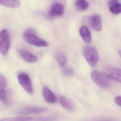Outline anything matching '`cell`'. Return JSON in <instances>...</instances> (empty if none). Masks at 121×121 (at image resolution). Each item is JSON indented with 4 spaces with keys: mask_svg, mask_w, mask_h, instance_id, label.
<instances>
[{
    "mask_svg": "<svg viewBox=\"0 0 121 121\" xmlns=\"http://www.w3.org/2000/svg\"><path fill=\"white\" fill-rule=\"evenodd\" d=\"M118 0H110L109 1V5H111L112 4H113V3H115L117 2H118Z\"/></svg>",
    "mask_w": 121,
    "mask_h": 121,
    "instance_id": "22",
    "label": "cell"
},
{
    "mask_svg": "<svg viewBox=\"0 0 121 121\" xmlns=\"http://www.w3.org/2000/svg\"><path fill=\"white\" fill-rule=\"evenodd\" d=\"M19 55L25 61L30 63H34L38 61L36 56L22 49L18 50Z\"/></svg>",
    "mask_w": 121,
    "mask_h": 121,
    "instance_id": "9",
    "label": "cell"
},
{
    "mask_svg": "<svg viewBox=\"0 0 121 121\" xmlns=\"http://www.w3.org/2000/svg\"><path fill=\"white\" fill-rule=\"evenodd\" d=\"M90 23L92 28L95 31H99L102 29V20L99 15H95L92 16L90 19Z\"/></svg>",
    "mask_w": 121,
    "mask_h": 121,
    "instance_id": "12",
    "label": "cell"
},
{
    "mask_svg": "<svg viewBox=\"0 0 121 121\" xmlns=\"http://www.w3.org/2000/svg\"><path fill=\"white\" fill-rule=\"evenodd\" d=\"M64 8L63 5L59 3L53 4L49 12V15L52 17H61L63 14Z\"/></svg>",
    "mask_w": 121,
    "mask_h": 121,
    "instance_id": "8",
    "label": "cell"
},
{
    "mask_svg": "<svg viewBox=\"0 0 121 121\" xmlns=\"http://www.w3.org/2000/svg\"><path fill=\"white\" fill-rule=\"evenodd\" d=\"M60 102L62 106L65 109L72 110L74 109L73 103L67 98L64 97H61L60 98Z\"/></svg>",
    "mask_w": 121,
    "mask_h": 121,
    "instance_id": "16",
    "label": "cell"
},
{
    "mask_svg": "<svg viewBox=\"0 0 121 121\" xmlns=\"http://www.w3.org/2000/svg\"><path fill=\"white\" fill-rule=\"evenodd\" d=\"M56 59L61 67H65L66 63V58L64 54L61 53L57 54L56 56Z\"/></svg>",
    "mask_w": 121,
    "mask_h": 121,
    "instance_id": "19",
    "label": "cell"
},
{
    "mask_svg": "<svg viewBox=\"0 0 121 121\" xmlns=\"http://www.w3.org/2000/svg\"><path fill=\"white\" fill-rule=\"evenodd\" d=\"M6 81L5 78L0 74V100L5 102L7 100Z\"/></svg>",
    "mask_w": 121,
    "mask_h": 121,
    "instance_id": "11",
    "label": "cell"
},
{
    "mask_svg": "<svg viewBox=\"0 0 121 121\" xmlns=\"http://www.w3.org/2000/svg\"><path fill=\"white\" fill-rule=\"evenodd\" d=\"M63 73L66 77H70L73 76L74 74V71L73 69L70 68H66L63 71Z\"/></svg>",
    "mask_w": 121,
    "mask_h": 121,
    "instance_id": "20",
    "label": "cell"
},
{
    "mask_svg": "<svg viewBox=\"0 0 121 121\" xmlns=\"http://www.w3.org/2000/svg\"><path fill=\"white\" fill-rule=\"evenodd\" d=\"M32 118L29 116H20L12 117H7L0 119V121H28L31 120Z\"/></svg>",
    "mask_w": 121,
    "mask_h": 121,
    "instance_id": "17",
    "label": "cell"
},
{
    "mask_svg": "<svg viewBox=\"0 0 121 121\" xmlns=\"http://www.w3.org/2000/svg\"><path fill=\"white\" fill-rule=\"evenodd\" d=\"M110 12L114 14H119L121 12V5L119 3H115L109 5Z\"/></svg>",
    "mask_w": 121,
    "mask_h": 121,
    "instance_id": "18",
    "label": "cell"
},
{
    "mask_svg": "<svg viewBox=\"0 0 121 121\" xmlns=\"http://www.w3.org/2000/svg\"><path fill=\"white\" fill-rule=\"evenodd\" d=\"M104 73L109 79L119 82H121V71L120 69L109 67L105 69Z\"/></svg>",
    "mask_w": 121,
    "mask_h": 121,
    "instance_id": "6",
    "label": "cell"
},
{
    "mask_svg": "<svg viewBox=\"0 0 121 121\" xmlns=\"http://www.w3.org/2000/svg\"><path fill=\"white\" fill-rule=\"evenodd\" d=\"M48 110L46 108L39 107H31L24 108L20 110L17 113L23 115L38 114L45 112Z\"/></svg>",
    "mask_w": 121,
    "mask_h": 121,
    "instance_id": "7",
    "label": "cell"
},
{
    "mask_svg": "<svg viewBox=\"0 0 121 121\" xmlns=\"http://www.w3.org/2000/svg\"><path fill=\"white\" fill-rule=\"evenodd\" d=\"M0 4L12 8H18L20 5L19 0H0Z\"/></svg>",
    "mask_w": 121,
    "mask_h": 121,
    "instance_id": "14",
    "label": "cell"
},
{
    "mask_svg": "<svg viewBox=\"0 0 121 121\" xmlns=\"http://www.w3.org/2000/svg\"><path fill=\"white\" fill-rule=\"evenodd\" d=\"M83 53L86 60L93 67L95 66L98 60V54L97 49L91 46H86L83 48Z\"/></svg>",
    "mask_w": 121,
    "mask_h": 121,
    "instance_id": "2",
    "label": "cell"
},
{
    "mask_svg": "<svg viewBox=\"0 0 121 121\" xmlns=\"http://www.w3.org/2000/svg\"><path fill=\"white\" fill-rule=\"evenodd\" d=\"M74 4L76 8L81 11L86 10L89 6V3L86 0H75Z\"/></svg>",
    "mask_w": 121,
    "mask_h": 121,
    "instance_id": "15",
    "label": "cell"
},
{
    "mask_svg": "<svg viewBox=\"0 0 121 121\" xmlns=\"http://www.w3.org/2000/svg\"><path fill=\"white\" fill-rule=\"evenodd\" d=\"M20 85L28 93L32 94L34 92L31 80L27 74L24 73H20L18 76Z\"/></svg>",
    "mask_w": 121,
    "mask_h": 121,
    "instance_id": "5",
    "label": "cell"
},
{
    "mask_svg": "<svg viewBox=\"0 0 121 121\" xmlns=\"http://www.w3.org/2000/svg\"><path fill=\"white\" fill-rule=\"evenodd\" d=\"M43 95L47 102L49 103H54L56 98L53 93L47 87H44L43 89Z\"/></svg>",
    "mask_w": 121,
    "mask_h": 121,
    "instance_id": "13",
    "label": "cell"
},
{
    "mask_svg": "<svg viewBox=\"0 0 121 121\" xmlns=\"http://www.w3.org/2000/svg\"><path fill=\"white\" fill-rule=\"evenodd\" d=\"M91 76L93 81L100 87L107 88L109 86V79L104 73L98 71L93 70L91 72Z\"/></svg>",
    "mask_w": 121,
    "mask_h": 121,
    "instance_id": "3",
    "label": "cell"
},
{
    "mask_svg": "<svg viewBox=\"0 0 121 121\" xmlns=\"http://www.w3.org/2000/svg\"><path fill=\"white\" fill-rule=\"evenodd\" d=\"M10 46V38L7 29L0 32V52L3 55L7 54Z\"/></svg>",
    "mask_w": 121,
    "mask_h": 121,
    "instance_id": "4",
    "label": "cell"
},
{
    "mask_svg": "<svg viewBox=\"0 0 121 121\" xmlns=\"http://www.w3.org/2000/svg\"><path fill=\"white\" fill-rule=\"evenodd\" d=\"M121 96L118 95L115 97L114 99L116 103L120 106L121 105Z\"/></svg>",
    "mask_w": 121,
    "mask_h": 121,
    "instance_id": "21",
    "label": "cell"
},
{
    "mask_svg": "<svg viewBox=\"0 0 121 121\" xmlns=\"http://www.w3.org/2000/svg\"><path fill=\"white\" fill-rule=\"evenodd\" d=\"M23 37L25 40L31 45L39 47L48 46L46 42L38 37L32 31L28 30L26 31L23 35Z\"/></svg>",
    "mask_w": 121,
    "mask_h": 121,
    "instance_id": "1",
    "label": "cell"
},
{
    "mask_svg": "<svg viewBox=\"0 0 121 121\" xmlns=\"http://www.w3.org/2000/svg\"><path fill=\"white\" fill-rule=\"evenodd\" d=\"M79 33L83 40L86 43L90 44L91 42V33L87 27L85 25L82 26L80 28Z\"/></svg>",
    "mask_w": 121,
    "mask_h": 121,
    "instance_id": "10",
    "label": "cell"
}]
</instances>
